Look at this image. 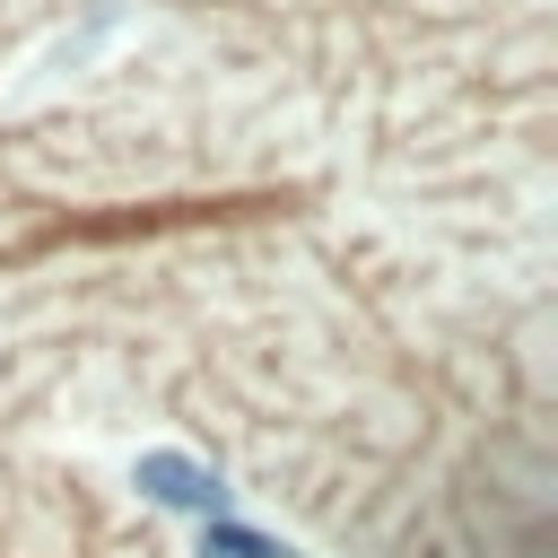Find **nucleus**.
Listing matches in <instances>:
<instances>
[{"mask_svg": "<svg viewBox=\"0 0 558 558\" xmlns=\"http://www.w3.org/2000/svg\"><path fill=\"white\" fill-rule=\"evenodd\" d=\"M140 480H148V497H166V506H227L209 471H192V462H166V453H148V462H140Z\"/></svg>", "mask_w": 558, "mask_h": 558, "instance_id": "f257e3e1", "label": "nucleus"}, {"mask_svg": "<svg viewBox=\"0 0 558 558\" xmlns=\"http://www.w3.org/2000/svg\"><path fill=\"white\" fill-rule=\"evenodd\" d=\"M201 558H288V549H270V541H253V532H235V523H209V532H201Z\"/></svg>", "mask_w": 558, "mask_h": 558, "instance_id": "f03ea898", "label": "nucleus"}]
</instances>
